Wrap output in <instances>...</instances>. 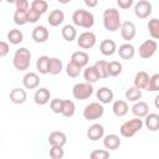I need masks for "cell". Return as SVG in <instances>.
<instances>
[{"label":"cell","instance_id":"cell-1","mask_svg":"<svg viewBox=\"0 0 159 159\" xmlns=\"http://www.w3.org/2000/svg\"><path fill=\"white\" fill-rule=\"evenodd\" d=\"M103 26L107 31L114 32L120 29L122 21H120V14L117 9L109 7L106 9L103 12Z\"/></svg>","mask_w":159,"mask_h":159},{"label":"cell","instance_id":"cell-2","mask_svg":"<svg viewBox=\"0 0 159 159\" xmlns=\"http://www.w3.org/2000/svg\"><path fill=\"white\" fill-rule=\"evenodd\" d=\"M72 21L76 26L82 29H91L94 25V15L84 9H77L72 14Z\"/></svg>","mask_w":159,"mask_h":159},{"label":"cell","instance_id":"cell-3","mask_svg":"<svg viewBox=\"0 0 159 159\" xmlns=\"http://www.w3.org/2000/svg\"><path fill=\"white\" fill-rule=\"evenodd\" d=\"M31 63V52L26 47H20L15 51L12 65L17 71H26Z\"/></svg>","mask_w":159,"mask_h":159},{"label":"cell","instance_id":"cell-4","mask_svg":"<svg viewBox=\"0 0 159 159\" xmlns=\"http://www.w3.org/2000/svg\"><path fill=\"white\" fill-rule=\"evenodd\" d=\"M144 123L142 120V118L139 117H134L127 122H124L120 128H119V132H120V135L124 137V138H132L133 135H135L142 128H143Z\"/></svg>","mask_w":159,"mask_h":159},{"label":"cell","instance_id":"cell-5","mask_svg":"<svg viewBox=\"0 0 159 159\" xmlns=\"http://www.w3.org/2000/svg\"><path fill=\"white\" fill-rule=\"evenodd\" d=\"M103 114H104V108H103V103L101 102H92L87 104L83 109V117L87 120L99 119Z\"/></svg>","mask_w":159,"mask_h":159},{"label":"cell","instance_id":"cell-6","mask_svg":"<svg viewBox=\"0 0 159 159\" xmlns=\"http://www.w3.org/2000/svg\"><path fill=\"white\" fill-rule=\"evenodd\" d=\"M72 94L76 99H80V101L88 99L93 94V86L89 82L76 83L72 88Z\"/></svg>","mask_w":159,"mask_h":159},{"label":"cell","instance_id":"cell-7","mask_svg":"<svg viewBox=\"0 0 159 159\" xmlns=\"http://www.w3.org/2000/svg\"><path fill=\"white\" fill-rule=\"evenodd\" d=\"M158 50V43L155 40H145L138 48V53L142 58L148 60L154 56V53Z\"/></svg>","mask_w":159,"mask_h":159},{"label":"cell","instance_id":"cell-8","mask_svg":"<svg viewBox=\"0 0 159 159\" xmlns=\"http://www.w3.org/2000/svg\"><path fill=\"white\" fill-rule=\"evenodd\" d=\"M96 42H97V37L92 31H84L80 34V36H77V45L83 50L92 48L96 45Z\"/></svg>","mask_w":159,"mask_h":159},{"label":"cell","instance_id":"cell-9","mask_svg":"<svg viewBox=\"0 0 159 159\" xmlns=\"http://www.w3.org/2000/svg\"><path fill=\"white\" fill-rule=\"evenodd\" d=\"M153 6L148 0H139L134 5V14L138 19H147L152 14Z\"/></svg>","mask_w":159,"mask_h":159},{"label":"cell","instance_id":"cell-10","mask_svg":"<svg viewBox=\"0 0 159 159\" xmlns=\"http://www.w3.org/2000/svg\"><path fill=\"white\" fill-rule=\"evenodd\" d=\"M120 36L124 41L129 42L132 41L135 35H137V29H135V25L132 22V21H124L122 22V26H120Z\"/></svg>","mask_w":159,"mask_h":159},{"label":"cell","instance_id":"cell-11","mask_svg":"<svg viewBox=\"0 0 159 159\" xmlns=\"http://www.w3.org/2000/svg\"><path fill=\"white\" fill-rule=\"evenodd\" d=\"M104 137V127L99 123H94L87 129V138L92 142H97Z\"/></svg>","mask_w":159,"mask_h":159},{"label":"cell","instance_id":"cell-12","mask_svg":"<svg viewBox=\"0 0 159 159\" xmlns=\"http://www.w3.org/2000/svg\"><path fill=\"white\" fill-rule=\"evenodd\" d=\"M51 99V92L46 87H40L34 94V102L39 106H45Z\"/></svg>","mask_w":159,"mask_h":159},{"label":"cell","instance_id":"cell-13","mask_svg":"<svg viewBox=\"0 0 159 159\" xmlns=\"http://www.w3.org/2000/svg\"><path fill=\"white\" fill-rule=\"evenodd\" d=\"M120 144H122V140H120L119 135H117L114 133L107 134L103 137V145L108 150H116L120 147Z\"/></svg>","mask_w":159,"mask_h":159},{"label":"cell","instance_id":"cell-14","mask_svg":"<svg viewBox=\"0 0 159 159\" xmlns=\"http://www.w3.org/2000/svg\"><path fill=\"white\" fill-rule=\"evenodd\" d=\"M22 84L27 89H35L40 84V77L35 72H27L22 78Z\"/></svg>","mask_w":159,"mask_h":159},{"label":"cell","instance_id":"cell-15","mask_svg":"<svg viewBox=\"0 0 159 159\" xmlns=\"http://www.w3.org/2000/svg\"><path fill=\"white\" fill-rule=\"evenodd\" d=\"M99 51L103 56H112L117 52V43L111 39H106L99 43Z\"/></svg>","mask_w":159,"mask_h":159},{"label":"cell","instance_id":"cell-16","mask_svg":"<svg viewBox=\"0 0 159 159\" xmlns=\"http://www.w3.org/2000/svg\"><path fill=\"white\" fill-rule=\"evenodd\" d=\"M65 21V12L60 9H55L50 12L48 17H47V22L50 24V26L52 27H57L60 26L62 22Z\"/></svg>","mask_w":159,"mask_h":159},{"label":"cell","instance_id":"cell-17","mask_svg":"<svg viewBox=\"0 0 159 159\" xmlns=\"http://www.w3.org/2000/svg\"><path fill=\"white\" fill-rule=\"evenodd\" d=\"M32 40L37 43H42L45 41H47L48 36H50V32L45 27V26H36L34 30H32Z\"/></svg>","mask_w":159,"mask_h":159},{"label":"cell","instance_id":"cell-18","mask_svg":"<svg viewBox=\"0 0 159 159\" xmlns=\"http://www.w3.org/2000/svg\"><path fill=\"white\" fill-rule=\"evenodd\" d=\"M117 52H118V55H119V57L122 60H132L134 57V55H135V48H134V46L132 43L125 42V43L119 46Z\"/></svg>","mask_w":159,"mask_h":159},{"label":"cell","instance_id":"cell-19","mask_svg":"<svg viewBox=\"0 0 159 159\" xmlns=\"http://www.w3.org/2000/svg\"><path fill=\"white\" fill-rule=\"evenodd\" d=\"M9 98L12 103L15 104H22L26 102L27 99V93L25 89L22 88H14L10 91V94H9Z\"/></svg>","mask_w":159,"mask_h":159},{"label":"cell","instance_id":"cell-20","mask_svg":"<svg viewBox=\"0 0 159 159\" xmlns=\"http://www.w3.org/2000/svg\"><path fill=\"white\" fill-rule=\"evenodd\" d=\"M47 142H48L50 145H61V147H63L67 143V137L63 132L55 130V132L50 133V135L47 138Z\"/></svg>","mask_w":159,"mask_h":159},{"label":"cell","instance_id":"cell-21","mask_svg":"<svg viewBox=\"0 0 159 159\" xmlns=\"http://www.w3.org/2000/svg\"><path fill=\"white\" fill-rule=\"evenodd\" d=\"M96 96H97L98 102H101V103H103V104L111 103V102L113 101V98H114L113 91H112L111 88H108V87H101V88L97 91Z\"/></svg>","mask_w":159,"mask_h":159},{"label":"cell","instance_id":"cell-22","mask_svg":"<svg viewBox=\"0 0 159 159\" xmlns=\"http://www.w3.org/2000/svg\"><path fill=\"white\" fill-rule=\"evenodd\" d=\"M132 113L135 116V117H139V118H145V116L149 113V106L148 103L143 102V101H137L134 102L133 107H132Z\"/></svg>","mask_w":159,"mask_h":159},{"label":"cell","instance_id":"cell-23","mask_svg":"<svg viewBox=\"0 0 159 159\" xmlns=\"http://www.w3.org/2000/svg\"><path fill=\"white\" fill-rule=\"evenodd\" d=\"M112 111H113V113H114L116 117H124L128 113V111H129V107H128L127 101H123V99L114 101L113 102V106H112Z\"/></svg>","mask_w":159,"mask_h":159},{"label":"cell","instance_id":"cell-24","mask_svg":"<svg viewBox=\"0 0 159 159\" xmlns=\"http://www.w3.org/2000/svg\"><path fill=\"white\" fill-rule=\"evenodd\" d=\"M149 78H150V76L145 71H139V72L135 73L134 86L138 87V88H140V89H147L148 83H149Z\"/></svg>","mask_w":159,"mask_h":159},{"label":"cell","instance_id":"cell-25","mask_svg":"<svg viewBox=\"0 0 159 159\" xmlns=\"http://www.w3.org/2000/svg\"><path fill=\"white\" fill-rule=\"evenodd\" d=\"M71 61L75 62V63H77L78 66H81V67L83 68V67H86V66L88 65V62H89V56H88V53L84 52V51H76V52L72 53Z\"/></svg>","mask_w":159,"mask_h":159},{"label":"cell","instance_id":"cell-26","mask_svg":"<svg viewBox=\"0 0 159 159\" xmlns=\"http://www.w3.org/2000/svg\"><path fill=\"white\" fill-rule=\"evenodd\" d=\"M144 124L152 132L158 130L159 129V114H157V113H148L145 116Z\"/></svg>","mask_w":159,"mask_h":159},{"label":"cell","instance_id":"cell-27","mask_svg":"<svg viewBox=\"0 0 159 159\" xmlns=\"http://www.w3.org/2000/svg\"><path fill=\"white\" fill-rule=\"evenodd\" d=\"M61 35H62V37H63L66 41L72 42L73 40L77 39V30H76V27H75L73 25L67 24V25H65V26L62 27Z\"/></svg>","mask_w":159,"mask_h":159},{"label":"cell","instance_id":"cell-28","mask_svg":"<svg viewBox=\"0 0 159 159\" xmlns=\"http://www.w3.org/2000/svg\"><path fill=\"white\" fill-rule=\"evenodd\" d=\"M50 57L43 55V56H40L36 61V68L37 71L41 73V75H47L48 71H50Z\"/></svg>","mask_w":159,"mask_h":159},{"label":"cell","instance_id":"cell-29","mask_svg":"<svg viewBox=\"0 0 159 159\" xmlns=\"http://www.w3.org/2000/svg\"><path fill=\"white\" fill-rule=\"evenodd\" d=\"M83 77H84V81L89 82V83H94V82H97L99 80V75H98V71L96 70L94 65L93 66H88V67L84 68Z\"/></svg>","mask_w":159,"mask_h":159},{"label":"cell","instance_id":"cell-30","mask_svg":"<svg viewBox=\"0 0 159 159\" xmlns=\"http://www.w3.org/2000/svg\"><path fill=\"white\" fill-rule=\"evenodd\" d=\"M7 40L12 45H19L24 41V34L19 29H12L7 32Z\"/></svg>","mask_w":159,"mask_h":159},{"label":"cell","instance_id":"cell-31","mask_svg":"<svg viewBox=\"0 0 159 159\" xmlns=\"http://www.w3.org/2000/svg\"><path fill=\"white\" fill-rule=\"evenodd\" d=\"M124 96H125V99L127 101H129V102H137V101H139L142 98V89L138 88V87H135V86L129 87L125 91Z\"/></svg>","mask_w":159,"mask_h":159},{"label":"cell","instance_id":"cell-32","mask_svg":"<svg viewBox=\"0 0 159 159\" xmlns=\"http://www.w3.org/2000/svg\"><path fill=\"white\" fill-rule=\"evenodd\" d=\"M148 31H149V35L153 40H159V19H152L149 20L148 25Z\"/></svg>","mask_w":159,"mask_h":159},{"label":"cell","instance_id":"cell-33","mask_svg":"<svg viewBox=\"0 0 159 159\" xmlns=\"http://www.w3.org/2000/svg\"><path fill=\"white\" fill-rule=\"evenodd\" d=\"M62 68H63V65H62V61H61L60 58L52 57V58L50 60V71H48L50 75L56 76V75L61 73Z\"/></svg>","mask_w":159,"mask_h":159},{"label":"cell","instance_id":"cell-34","mask_svg":"<svg viewBox=\"0 0 159 159\" xmlns=\"http://www.w3.org/2000/svg\"><path fill=\"white\" fill-rule=\"evenodd\" d=\"M123 66L119 61H111L108 62V75L111 77H117L122 73Z\"/></svg>","mask_w":159,"mask_h":159},{"label":"cell","instance_id":"cell-35","mask_svg":"<svg viewBox=\"0 0 159 159\" xmlns=\"http://www.w3.org/2000/svg\"><path fill=\"white\" fill-rule=\"evenodd\" d=\"M81 70H82V67L78 66L77 63L72 62V61H70V62L67 63V66H66V73H67V76L71 77V78L78 77L80 73H81Z\"/></svg>","mask_w":159,"mask_h":159},{"label":"cell","instance_id":"cell-36","mask_svg":"<svg viewBox=\"0 0 159 159\" xmlns=\"http://www.w3.org/2000/svg\"><path fill=\"white\" fill-rule=\"evenodd\" d=\"M75 112H76L75 103L72 101H70V99H63V108H62V113L61 114L63 117L70 118V117H72L75 114Z\"/></svg>","mask_w":159,"mask_h":159},{"label":"cell","instance_id":"cell-37","mask_svg":"<svg viewBox=\"0 0 159 159\" xmlns=\"http://www.w3.org/2000/svg\"><path fill=\"white\" fill-rule=\"evenodd\" d=\"M94 67L98 71L99 78H107V77H109V75H108V62L107 61L99 60V61H97L94 63Z\"/></svg>","mask_w":159,"mask_h":159},{"label":"cell","instance_id":"cell-38","mask_svg":"<svg viewBox=\"0 0 159 159\" xmlns=\"http://www.w3.org/2000/svg\"><path fill=\"white\" fill-rule=\"evenodd\" d=\"M147 91L150 92H159V73H154L149 78V83L147 87Z\"/></svg>","mask_w":159,"mask_h":159},{"label":"cell","instance_id":"cell-39","mask_svg":"<svg viewBox=\"0 0 159 159\" xmlns=\"http://www.w3.org/2000/svg\"><path fill=\"white\" fill-rule=\"evenodd\" d=\"M31 7L35 9V10H37V11L42 15V14H45V12L47 11L48 4H47L46 0H34V1L31 2Z\"/></svg>","mask_w":159,"mask_h":159},{"label":"cell","instance_id":"cell-40","mask_svg":"<svg viewBox=\"0 0 159 159\" xmlns=\"http://www.w3.org/2000/svg\"><path fill=\"white\" fill-rule=\"evenodd\" d=\"M14 22L16 25H25L27 24V15H26V11H21V10H16L15 14H14Z\"/></svg>","mask_w":159,"mask_h":159},{"label":"cell","instance_id":"cell-41","mask_svg":"<svg viewBox=\"0 0 159 159\" xmlns=\"http://www.w3.org/2000/svg\"><path fill=\"white\" fill-rule=\"evenodd\" d=\"M50 108L53 113H57V114H61L62 113V108H63V99H60V98H53L51 99L50 102Z\"/></svg>","mask_w":159,"mask_h":159},{"label":"cell","instance_id":"cell-42","mask_svg":"<svg viewBox=\"0 0 159 159\" xmlns=\"http://www.w3.org/2000/svg\"><path fill=\"white\" fill-rule=\"evenodd\" d=\"M65 155V150L63 147L61 145H51L50 148V157L52 159H61Z\"/></svg>","mask_w":159,"mask_h":159},{"label":"cell","instance_id":"cell-43","mask_svg":"<svg viewBox=\"0 0 159 159\" xmlns=\"http://www.w3.org/2000/svg\"><path fill=\"white\" fill-rule=\"evenodd\" d=\"M26 15H27V22H30V24L37 22V21L40 20V17H41V14H40L37 10L32 9V7H30V9L26 11Z\"/></svg>","mask_w":159,"mask_h":159},{"label":"cell","instance_id":"cell-44","mask_svg":"<svg viewBox=\"0 0 159 159\" xmlns=\"http://www.w3.org/2000/svg\"><path fill=\"white\" fill-rule=\"evenodd\" d=\"M89 157L92 159H107L109 158V152L106 149H96L89 154Z\"/></svg>","mask_w":159,"mask_h":159},{"label":"cell","instance_id":"cell-45","mask_svg":"<svg viewBox=\"0 0 159 159\" xmlns=\"http://www.w3.org/2000/svg\"><path fill=\"white\" fill-rule=\"evenodd\" d=\"M15 6H16V10H21V11H27L30 9L29 0H16Z\"/></svg>","mask_w":159,"mask_h":159},{"label":"cell","instance_id":"cell-46","mask_svg":"<svg viewBox=\"0 0 159 159\" xmlns=\"http://www.w3.org/2000/svg\"><path fill=\"white\" fill-rule=\"evenodd\" d=\"M10 51V46L6 41H1L0 42V57H5Z\"/></svg>","mask_w":159,"mask_h":159},{"label":"cell","instance_id":"cell-47","mask_svg":"<svg viewBox=\"0 0 159 159\" xmlns=\"http://www.w3.org/2000/svg\"><path fill=\"white\" fill-rule=\"evenodd\" d=\"M117 5L120 9L127 10V9H129L133 5V0H117Z\"/></svg>","mask_w":159,"mask_h":159},{"label":"cell","instance_id":"cell-48","mask_svg":"<svg viewBox=\"0 0 159 159\" xmlns=\"http://www.w3.org/2000/svg\"><path fill=\"white\" fill-rule=\"evenodd\" d=\"M83 1L88 7H96L98 5V0H83Z\"/></svg>","mask_w":159,"mask_h":159},{"label":"cell","instance_id":"cell-49","mask_svg":"<svg viewBox=\"0 0 159 159\" xmlns=\"http://www.w3.org/2000/svg\"><path fill=\"white\" fill-rule=\"evenodd\" d=\"M154 106H155V108L157 109H159V93L155 96V98H154Z\"/></svg>","mask_w":159,"mask_h":159},{"label":"cell","instance_id":"cell-50","mask_svg":"<svg viewBox=\"0 0 159 159\" xmlns=\"http://www.w3.org/2000/svg\"><path fill=\"white\" fill-rule=\"evenodd\" d=\"M57 1H58L60 4H68L71 0H57Z\"/></svg>","mask_w":159,"mask_h":159},{"label":"cell","instance_id":"cell-51","mask_svg":"<svg viewBox=\"0 0 159 159\" xmlns=\"http://www.w3.org/2000/svg\"><path fill=\"white\" fill-rule=\"evenodd\" d=\"M6 2H9V4H15L16 0H6Z\"/></svg>","mask_w":159,"mask_h":159}]
</instances>
